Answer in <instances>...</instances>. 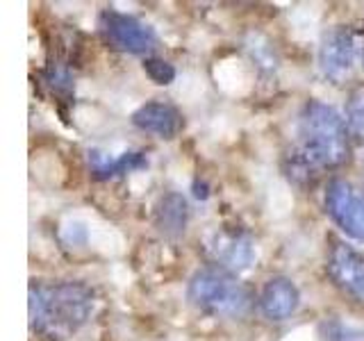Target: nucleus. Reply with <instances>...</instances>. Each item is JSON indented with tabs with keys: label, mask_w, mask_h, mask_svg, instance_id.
<instances>
[{
	"label": "nucleus",
	"mask_w": 364,
	"mask_h": 341,
	"mask_svg": "<svg viewBox=\"0 0 364 341\" xmlns=\"http://www.w3.org/2000/svg\"><path fill=\"white\" fill-rule=\"evenodd\" d=\"M30 328L34 332L62 341L75 335L94 314L96 293L82 282L30 284Z\"/></svg>",
	"instance_id": "1"
},
{
	"label": "nucleus",
	"mask_w": 364,
	"mask_h": 341,
	"mask_svg": "<svg viewBox=\"0 0 364 341\" xmlns=\"http://www.w3.org/2000/svg\"><path fill=\"white\" fill-rule=\"evenodd\" d=\"M299 153L294 162L303 173L335 168L348 159V125L321 100H310L299 119Z\"/></svg>",
	"instance_id": "2"
},
{
	"label": "nucleus",
	"mask_w": 364,
	"mask_h": 341,
	"mask_svg": "<svg viewBox=\"0 0 364 341\" xmlns=\"http://www.w3.org/2000/svg\"><path fill=\"white\" fill-rule=\"evenodd\" d=\"M189 301L216 316H242L250 307V293L230 273L205 269L189 282Z\"/></svg>",
	"instance_id": "3"
},
{
	"label": "nucleus",
	"mask_w": 364,
	"mask_h": 341,
	"mask_svg": "<svg viewBox=\"0 0 364 341\" xmlns=\"http://www.w3.org/2000/svg\"><path fill=\"white\" fill-rule=\"evenodd\" d=\"M362 57V37L353 28H335L318 48V68L330 82L341 85L353 75Z\"/></svg>",
	"instance_id": "4"
},
{
	"label": "nucleus",
	"mask_w": 364,
	"mask_h": 341,
	"mask_svg": "<svg viewBox=\"0 0 364 341\" xmlns=\"http://www.w3.org/2000/svg\"><path fill=\"white\" fill-rule=\"evenodd\" d=\"M326 210L348 237L364 244V189L346 180L330 182L326 191Z\"/></svg>",
	"instance_id": "5"
},
{
	"label": "nucleus",
	"mask_w": 364,
	"mask_h": 341,
	"mask_svg": "<svg viewBox=\"0 0 364 341\" xmlns=\"http://www.w3.org/2000/svg\"><path fill=\"white\" fill-rule=\"evenodd\" d=\"M102 32L107 34V39L121 50H128L134 55H144L155 48L157 37L155 32L141 23L139 18L119 14V11H105L100 18Z\"/></svg>",
	"instance_id": "6"
},
{
	"label": "nucleus",
	"mask_w": 364,
	"mask_h": 341,
	"mask_svg": "<svg viewBox=\"0 0 364 341\" xmlns=\"http://www.w3.org/2000/svg\"><path fill=\"white\" fill-rule=\"evenodd\" d=\"M328 273L341 291L364 303V255L355 248L337 242L328 255Z\"/></svg>",
	"instance_id": "7"
},
{
	"label": "nucleus",
	"mask_w": 364,
	"mask_h": 341,
	"mask_svg": "<svg viewBox=\"0 0 364 341\" xmlns=\"http://www.w3.org/2000/svg\"><path fill=\"white\" fill-rule=\"evenodd\" d=\"M212 255L216 261H221L225 269L230 271H246L253 266L257 259L255 242L248 234L242 232H223L214 239Z\"/></svg>",
	"instance_id": "8"
},
{
	"label": "nucleus",
	"mask_w": 364,
	"mask_h": 341,
	"mask_svg": "<svg viewBox=\"0 0 364 341\" xmlns=\"http://www.w3.org/2000/svg\"><path fill=\"white\" fill-rule=\"evenodd\" d=\"M132 123L144 132H151L162 136V139H173L182 130V117L180 112L168 105V102H146L132 114Z\"/></svg>",
	"instance_id": "9"
},
{
	"label": "nucleus",
	"mask_w": 364,
	"mask_h": 341,
	"mask_svg": "<svg viewBox=\"0 0 364 341\" xmlns=\"http://www.w3.org/2000/svg\"><path fill=\"white\" fill-rule=\"evenodd\" d=\"M301 303V293L296 289V284L287 278H273L267 282V287L262 289L259 296V307L264 316L273 318V321H282L289 318L296 307Z\"/></svg>",
	"instance_id": "10"
},
{
	"label": "nucleus",
	"mask_w": 364,
	"mask_h": 341,
	"mask_svg": "<svg viewBox=\"0 0 364 341\" xmlns=\"http://www.w3.org/2000/svg\"><path fill=\"white\" fill-rule=\"evenodd\" d=\"M157 225L166 234H178L187 225V202L178 193H168L157 207Z\"/></svg>",
	"instance_id": "11"
},
{
	"label": "nucleus",
	"mask_w": 364,
	"mask_h": 341,
	"mask_svg": "<svg viewBox=\"0 0 364 341\" xmlns=\"http://www.w3.org/2000/svg\"><path fill=\"white\" fill-rule=\"evenodd\" d=\"M346 125L348 130L364 141V87H358L346 102Z\"/></svg>",
	"instance_id": "12"
},
{
	"label": "nucleus",
	"mask_w": 364,
	"mask_h": 341,
	"mask_svg": "<svg viewBox=\"0 0 364 341\" xmlns=\"http://www.w3.org/2000/svg\"><path fill=\"white\" fill-rule=\"evenodd\" d=\"M248 50H250V57L255 60V64L259 68H267V71H273V68L278 66V60H276V53H273V48L267 43V41H262L259 37H255L253 41L248 43Z\"/></svg>",
	"instance_id": "13"
},
{
	"label": "nucleus",
	"mask_w": 364,
	"mask_h": 341,
	"mask_svg": "<svg viewBox=\"0 0 364 341\" xmlns=\"http://www.w3.org/2000/svg\"><path fill=\"white\" fill-rule=\"evenodd\" d=\"M144 68L148 77L157 85H168V82H173V77H176V68L164 60H146Z\"/></svg>",
	"instance_id": "14"
}]
</instances>
